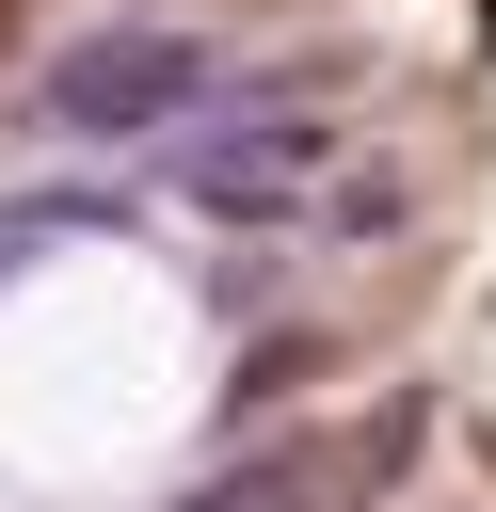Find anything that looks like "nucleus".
Returning <instances> with one entry per match:
<instances>
[{
	"label": "nucleus",
	"instance_id": "1",
	"mask_svg": "<svg viewBox=\"0 0 496 512\" xmlns=\"http://www.w3.org/2000/svg\"><path fill=\"white\" fill-rule=\"evenodd\" d=\"M144 416H160V304L128 272H64L0 320V448L112 464Z\"/></svg>",
	"mask_w": 496,
	"mask_h": 512
}]
</instances>
